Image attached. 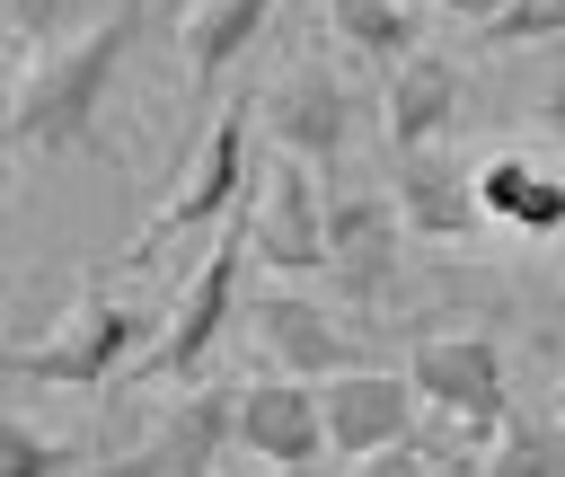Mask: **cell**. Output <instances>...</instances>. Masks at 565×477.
Returning <instances> with one entry per match:
<instances>
[{
	"mask_svg": "<svg viewBox=\"0 0 565 477\" xmlns=\"http://www.w3.org/2000/svg\"><path fill=\"white\" fill-rule=\"evenodd\" d=\"M150 9L159 0H106L88 35H71L35 71H18V97H9V150H18V168L106 150V97H115V80H124L132 35H141Z\"/></svg>",
	"mask_w": 565,
	"mask_h": 477,
	"instance_id": "1",
	"label": "cell"
},
{
	"mask_svg": "<svg viewBox=\"0 0 565 477\" xmlns=\"http://www.w3.org/2000/svg\"><path fill=\"white\" fill-rule=\"evenodd\" d=\"M168 309H141L124 292H88L53 336L35 344H9V380H35V389H115L141 371V353L159 344Z\"/></svg>",
	"mask_w": 565,
	"mask_h": 477,
	"instance_id": "2",
	"label": "cell"
},
{
	"mask_svg": "<svg viewBox=\"0 0 565 477\" xmlns=\"http://www.w3.org/2000/svg\"><path fill=\"white\" fill-rule=\"evenodd\" d=\"M256 106L247 97H230L212 124H203V141H194V159H185V177L168 186V203L141 221V239H132V265H150V256H168L177 239H194V230H221L247 194H256Z\"/></svg>",
	"mask_w": 565,
	"mask_h": 477,
	"instance_id": "3",
	"label": "cell"
},
{
	"mask_svg": "<svg viewBox=\"0 0 565 477\" xmlns=\"http://www.w3.org/2000/svg\"><path fill=\"white\" fill-rule=\"evenodd\" d=\"M406 247H415V230H406L397 194L371 186V177H353V168H327V274L344 283V300L362 318H388L397 309Z\"/></svg>",
	"mask_w": 565,
	"mask_h": 477,
	"instance_id": "4",
	"label": "cell"
},
{
	"mask_svg": "<svg viewBox=\"0 0 565 477\" xmlns=\"http://www.w3.org/2000/svg\"><path fill=\"white\" fill-rule=\"evenodd\" d=\"M406 380H415L424 415L450 424V451L494 442L503 415L521 406V398H512V353H503L494 336H477V327H459V336H424V344L406 353Z\"/></svg>",
	"mask_w": 565,
	"mask_h": 477,
	"instance_id": "5",
	"label": "cell"
},
{
	"mask_svg": "<svg viewBox=\"0 0 565 477\" xmlns=\"http://www.w3.org/2000/svg\"><path fill=\"white\" fill-rule=\"evenodd\" d=\"M247 265H256V221H247V203L212 230V256L185 274V292L168 300V327H159V344L141 353V371L132 380H185V371H203L212 362V344H221V327L238 318V283H247Z\"/></svg>",
	"mask_w": 565,
	"mask_h": 477,
	"instance_id": "6",
	"label": "cell"
},
{
	"mask_svg": "<svg viewBox=\"0 0 565 477\" xmlns=\"http://www.w3.org/2000/svg\"><path fill=\"white\" fill-rule=\"evenodd\" d=\"M256 132L282 150V159H309V168H344L353 159V80L335 62H282L265 88H256Z\"/></svg>",
	"mask_w": 565,
	"mask_h": 477,
	"instance_id": "7",
	"label": "cell"
},
{
	"mask_svg": "<svg viewBox=\"0 0 565 477\" xmlns=\"http://www.w3.org/2000/svg\"><path fill=\"white\" fill-rule=\"evenodd\" d=\"M238 389H247V380H203V389H185V398L150 424L141 451L97 459L88 477H221V459L238 451Z\"/></svg>",
	"mask_w": 565,
	"mask_h": 477,
	"instance_id": "8",
	"label": "cell"
},
{
	"mask_svg": "<svg viewBox=\"0 0 565 477\" xmlns=\"http://www.w3.org/2000/svg\"><path fill=\"white\" fill-rule=\"evenodd\" d=\"M247 221H256V265L274 283L327 274V168L265 159L256 168V194H247Z\"/></svg>",
	"mask_w": 565,
	"mask_h": 477,
	"instance_id": "9",
	"label": "cell"
},
{
	"mask_svg": "<svg viewBox=\"0 0 565 477\" xmlns=\"http://www.w3.org/2000/svg\"><path fill=\"white\" fill-rule=\"evenodd\" d=\"M256 344H265V362H274L282 380H344V371L380 362V353L344 327V309H327V300H309V292H291V283H274V292L256 300Z\"/></svg>",
	"mask_w": 565,
	"mask_h": 477,
	"instance_id": "10",
	"label": "cell"
},
{
	"mask_svg": "<svg viewBox=\"0 0 565 477\" xmlns=\"http://www.w3.org/2000/svg\"><path fill=\"white\" fill-rule=\"evenodd\" d=\"M318 398H327V442H335L344 459L424 442V433H415V424H424V398H415V380L388 371V362H362V371H344V380H318Z\"/></svg>",
	"mask_w": 565,
	"mask_h": 477,
	"instance_id": "11",
	"label": "cell"
},
{
	"mask_svg": "<svg viewBox=\"0 0 565 477\" xmlns=\"http://www.w3.org/2000/svg\"><path fill=\"white\" fill-rule=\"evenodd\" d=\"M238 451L256 459V468H282V477H300V468H318L335 442H327V398H318V380H247L238 389Z\"/></svg>",
	"mask_w": 565,
	"mask_h": 477,
	"instance_id": "12",
	"label": "cell"
},
{
	"mask_svg": "<svg viewBox=\"0 0 565 477\" xmlns=\"http://www.w3.org/2000/svg\"><path fill=\"white\" fill-rule=\"evenodd\" d=\"M388 194H397V212H406V230H415L424 247H459V239L486 230L477 159H450L441 141H433V150H406V159L388 168Z\"/></svg>",
	"mask_w": 565,
	"mask_h": 477,
	"instance_id": "13",
	"label": "cell"
},
{
	"mask_svg": "<svg viewBox=\"0 0 565 477\" xmlns=\"http://www.w3.org/2000/svg\"><path fill=\"white\" fill-rule=\"evenodd\" d=\"M477 203H486V230H512L521 247H547V239H565V159L486 150L477 159Z\"/></svg>",
	"mask_w": 565,
	"mask_h": 477,
	"instance_id": "14",
	"label": "cell"
},
{
	"mask_svg": "<svg viewBox=\"0 0 565 477\" xmlns=\"http://www.w3.org/2000/svg\"><path fill=\"white\" fill-rule=\"evenodd\" d=\"M459 97H468V71L450 62V53H415V62H397L388 80H380V132H388V150L406 159V150H433L450 124H459Z\"/></svg>",
	"mask_w": 565,
	"mask_h": 477,
	"instance_id": "15",
	"label": "cell"
},
{
	"mask_svg": "<svg viewBox=\"0 0 565 477\" xmlns=\"http://www.w3.org/2000/svg\"><path fill=\"white\" fill-rule=\"evenodd\" d=\"M282 18V0H185V18H177V53H185V88L194 97H212L247 53H256V35Z\"/></svg>",
	"mask_w": 565,
	"mask_h": 477,
	"instance_id": "16",
	"label": "cell"
},
{
	"mask_svg": "<svg viewBox=\"0 0 565 477\" xmlns=\"http://www.w3.org/2000/svg\"><path fill=\"white\" fill-rule=\"evenodd\" d=\"M327 35H335V53L397 71L424 53V9L415 0H327Z\"/></svg>",
	"mask_w": 565,
	"mask_h": 477,
	"instance_id": "17",
	"label": "cell"
},
{
	"mask_svg": "<svg viewBox=\"0 0 565 477\" xmlns=\"http://www.w3.org/2000/svg\"><path fill=\"white\" fill-rule=\"evenodd\" d=\"M486 477H565V415L512 406L503 433L486 442Z\"/></svg>",
	"mask_w": 565,
	"mask_h": 477,
	"instance_id": "18",
	"label": "cell"
},
{
	"mask_svg": "<svg viewBox=\"0 0 565 477\" xmlns=\"http://www.w3.org/2000/svg\"><path fill=\"white\" fill-rule=\"evenodd\" d=\"M88 468H97L88 442L44 433L35 415H9V424H0V477H88Z\"/></svg>",
	"mask_w": 565,
	"mask_h": 477,
	"instance_id": "19",
	"label": "cell"
},
{
	"mask_svg": "<svg viewBox=\"0 0 565 477\" xmlns=\"http://www.w3.org/2000/svg\"><path fill=\"white\" fill-rule=\"evenodd\" d=\"M88 0H9V44H18V71H35L44 53H62L71 35H88Z\"/></svg>",
	"mask_w": 565,
	"mask_h": 477,
	"instance_id": "20",
	"label": "cell"
},
{
	"mask_svg": "<svg viewBox=\"0 0 565 477\" xmlns=\"http://www.w3.org/2000/svg\"><path fill=\"white\" fill-rule=\"evenodd\" d=\"M556 35H565V0H512L477 44L486 53H521V44H556Z\"/></svg>",
	"mask_w": 565,
	"mask_h": 477,
	"instance_id": "21",
	"label": "cell"
},
{
	"mask_svg": "<svg viewBox=\"0 0 565 477\" xmlns=\"http://www.w3.org/2000/svg\"><path fill=\"white\" fill-rule=\"evenodd\" d=\"M344 477H459V459H450V451H433V442H397V451L353 459Z\"/></svg>",
	"mask_w": 565,
	"mask_h": 477,
	"instance_id": "22",
	"label": "cell"
},
{
	"mask_svg": "<svg viewBox=\"0 0 565 477\" xmlns=\"http://www.w3.org/2000/svg\"><path fill=\"white\" fill-rule=\"evenodd\" d=\"M530 124H539V132H547V141L565 150V62H556V71H547V80L530 88Z\"/></svg>",
	"mask_w": 565,
	"mask_h": 477,
	"instance_id": "23",
	"label": "cell"
},
{
	"mask_svg": "<svg viewBox=\"0 0 565 477\" xmlns=\"http://www.w3.org/2000/svg\"><path fill=\"white\" fill-rule=\"evenodd\" d=\"M256 477H282V468H256Z\"/></svg>",
	"mask_w": 565,
	"mask_h": 477,
	"instance_id": "24",
	"label": "cell"
},
{
	"mask_svg": "<svg viewBox=\"0 0 565 477\" xmlns=\"http://www.w3.org/2000/svg\"><path fill=\"white\" fill-rule=\"evenodd\" d=\"M556 371H565V353H556Z\"/></svg>",
	"mask_w": 565,
	"mask_h": 477,
	"instance_id": "25",
	"label": "cell"
}]
</instances>
